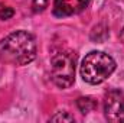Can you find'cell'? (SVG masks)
Segmentation results:
<instances>
[{
    "instance_id": "7a4b0ae2",
    "label": "cell",
    "mask_w": 124,
    "mask_h": 123,
    "mask_svg": "<svg viewBox=\"0 0 124 123\" xmlns=\"http://www.w3.org/2000/svg\"><path fill=\"white\" fill-rule=\"evenodd\" d=\"M116 61L111 55L102 51H91L81 62L79 72L85 83L97 86L104 83L116 71Z\"/></svg>"
},
{
    "instance_id": "8fae6325",
    "label": "cell",
    "mask_w": 124,
    "mask_h": 123,
    "mask_svg": "<svg viewBox=\"0 0 124 123\" xmlns=\"http://www.w3.org/2000/svg\"><path fill=\"white\" fill-rule=\"evenodd\" d=\"M120 42H121V44L124 45V28L121 29V31H120Z\"/></svg>"
},
{
    "instance_id": "277c9868",
    "label": "cell",
    "mask_w": 124,
    "mask_h": 123,
    "mask_svg": "<svg viewBox=\"0 0 124 123\" xmlns=\"http://www.w3.org/2000/svg\"><path fill=\"white\" fill-rule=\"evenodd\" d=\"M104 117L111 123L124 122V93L118 88L108 90L102 101Z\"/></svg>"
},
{
    "instance_id": "3957f363",
    "label": "cell",
    "mask_w": 124,
    "mask_h": 123,
    "mask_svg": "<svg viewBox=\"0 0 124 123\" xmlns=\"http://www.w3.org/2000/svg\"><path fill=\"white\" fill-rule=\"evenodd\" d=\"M77 54L69 49H59L51 57V78L59 88H69L75 83Z\"/></svg>"
},
{
    "instance_id": "ba28073f",
    "label": "cell",
    "mask_w": 124,
    "mask_h": 123,
    "mask_svg": "<svg viewBox=\"0 0 124 123\" xmlns=\"http://www.w3.org/2000/svg\"><path fill=\"white\" fill-rule=\"evenodd\" d=\"M51 122H74L75 117L72 114H69L68 112H58L56 114H54L51 119Z\"/></svg>"
},
{
    "instance_id": "30bf717a",
    "label": "cell",
    "mask_w": 124,
    "mask_h": 123,
    "mask_svg": "<svg viewBox=\"0 0 124 123\" xmlns=\"http://www.w3.org/2000/svg\"><path fill=\"white\" fill-rule=\"evenodd\" d=\"M49 4V0H33L32 1V10L35 13H40L43 12Z\"/></svg>"
},
{
    "instance_id": "5b68a950",
    "label": "cell",
    "mask_w": 124,
    "mask_h": 123,
    "mask_svg": "<svg viewBox=\"0 0 124 123\" xmlns=\"http://www.w3.org/2000/svg\"><path fill=\"white\" fill-rule=\"evenodd\" d=\"M90 4V0H54V16L66 18L75 13H81Z\"/></svg>"
},
{
    "instance_id": "52a82bcc",
    "label": "cell",
    "mask_w": 124,
    "mask_h": 123,
    "mask_svg": "<svg viewBox=\"0 0 124 123\" xmlns=\"http://www.w3.org/2000/svg\"><path fill=\"white\" fill-rule=\"evenodd\" d=\"M108 38V29L104 25H98L95 26L91 32V39L94 42H104Z\"/></svg>"
},
{
    "instance_id": "9c48e42d",
    "label": "cell",
    "mask_w": 124,
    "mask_h": 123,
    "mask_svg": "<svg viewBox=\"0 0 124 123\" xmlns=\"http://www.w3.org/2000/svg\"><path fill=\"white\" fill-rule=\"evenodd\" d=\"M13 15H15V10L10 6L0 3V19L1 20H9L10 18H13Z\"/></svg>"
},
{
    "instance_id": "8992f818",
    "label": "cell",
    "mask_w": 124,
    "mask_h": 123,
    "mask_svg": "<svg viewBox=\"0 0 124 123\" xmlns=\"http://www.w3.org/2000/svg\"><path fill=\"white\" fill-rule=\"evenodd\" d=\"M97 106H98L97 100H95L94 97H91V96L79 97V98L77 100V107H78V110H79L82 114H88L90 112H94V110L97 109Z\"/></svg>"
},
{
    "instance_id": "6da1fadb",
    "label": "cell",
    "mask_w": 124,
    "mask_h": 123,
    "mask_svg": "<svg viewBox=\"0 0 124 123\" xmlns=\"http://www.w3.org/2000/svg\"><path fill=\"white\" fill-rule=\"evenodd\" d=\"M36 39L28 31H15L0 41V62L23 67L36 58Z\"/></svg>"
}]
</instances>
